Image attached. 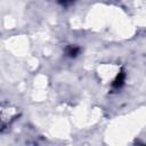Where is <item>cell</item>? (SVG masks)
<instances>
[{
    "instance_id": "cell-1",
    "label": "cell",
    "mask_w": 146,
    "mask_h": 146,
    "mask_svg": "<svg viewBox=\"0 0 146 146\" xmlns=\"http://www.w3.org/2000/svg\"><path fill=\"white\" fill-rule=\"evenodd\" d=\"M123 81H124V74H123V72L122 73H120V75H117L116 76V79L114 80V82H113V87L114 88H120L122 84H123Z\"/></svg>"
},
{
    "instance_id": "cell-2",
    "label": "cell",
    "mask_w": 146,
    "mask_h": 146,
    "mask_svg": "<svg viewBox=\"0 0 146 146\" xmlns=\"http://www.w3.org/2000/svg\"><path fill=\"white\" fill-rule=\"evenodd\" d=\"M78 52H79V48H78V47H71V48H70V50L67 51L68 56H71V57L76 56V54H78Z\"/></svg>"
},
{
    "instance_id": "cell-3",
    "label": "cell",
    "mask_w": 146,
    "mask_h": 146,
    "mask_svg": "<svg viewBox=\"0 0 146 146\" xmlns=\"http://www.w3.org/2000/svg\"><path fill=\"white\" fill-rule=\"evenodd\" d=\"M72 1H74V0H59V2L63 3V5H68V3H71Z\"/></svg>"
}]
</instances>
